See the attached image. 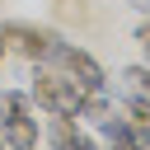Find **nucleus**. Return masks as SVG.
<instances>
[{"label": "nucleus", "instance_id": "2", "mask_svg": "<svg viewBox=\"0 0 150 150\" xmlns=\"http://www.w3.org/2000/svg\"><path fill=\"white\" fill-rule=\"evenodd\" d=\"M52 66H61L84 94H98L103 89V66L84 52V47H70V42H56V52H52Z\"/></svg>", "mask_w": 150, "mask_h": 150}, {"label": "nucleus", "instance_id": "5", "mask_svg": "<svg viewBox=\"0 0 150 150\" xmlns=\"http://www.w3.org/2000/svg\"><path fill=\"white\" fill-rule=\"evenodd\" d=\"M127 122H131L136 131H150V98H145V94L127 98Z\"/></svg>", "mask_w": 150, "mask_h": 150}, {"label": "nucleus", "instance_id": "7", "mask_svg": "<svg viewBox=\"0 0 150 150\" xmlns=\"http://www.w3.org/2000/svg\"><path fill=\"white\" fill-rule=\"evenodd\" d=\"M61 150H98V145H94V141H89L84 131H75V136H70V141H66Z\"/></svg>", "mask_w": 150, "mask_h": 150}, {"label": "nucleus", "instance_id": "6", "mask_svg": "<svg viewBox=\"0 0 150 150\" xmlns=\"http://www.w3.org/2000/svg\"><path fill=\"white\" fill-rule=\"evenodd\" d=\"M127 80H131V84L150 98V66H131V70H127Z\"/></svg>", "mask_w": 150, "mask_h": 150}, {"label": "nucleus", "instance_id": "3", "mask_svg": "<svg viewBox=\"0 0 150 150\" xmlns=\"http://www.w3.org/2000/svg\"><path fill=\"white\" fill-rule=\"evenodd\" d=\"M0 42L5 47H14V52H23L28 61H52V52H56V33H47V28H33V23H0Z\"/></svg>", "mask_w": 150, "mask_h": 150}, {"label": "nucleus", "instance_id": "1", "mask_svg": "<svg viewBox=\"0 0 150 150\" xmlns=\"http://www.w3.org/2000/svg\"><path fill=\"white\" fill-rule=\"evenodd\" d=\"M28 98H38V108L61 112V117H80V108H84V89H80L66 70H52V66H42V70H38V80H33V94H28Z\"/></svg>", "mask_w": 150, "mask_h": 150}, {"label": "nucleus", "instance_id": "8", "mask_svg": "<svg viewBox=\"0 0 150 150\" xmlns=\"http://www.w3.org/2000/svg\"><path fill=\"white\" fill-rule=\"evenodd\" d=\"M136 42H141V47L150 52V23H141V33H136Z\"/></svg>", "mask_w": 150, "mask_h": 150}, {"label": "nucleus", "instance_id": "9", "mask_svg": "<svg viewBox=\"0 0 150 150\" xmlns=\"http://www.w3.org/2000/svg\"><path fill=\"white\" fill-rule=\"evenodd\" d=\"M103 150H136V145H117V141H108V145H103Z\"/></svg>", "mask_w": 150, "mask_h": 150}, {"label": "nucleus", "instance_id": "10", "mask_svg": "<svg viewBox=\"0 0 150 150\" xmlns=\"http://www.w3.org/2000/svg\"><path fill=\"white\" fill-rule=\"evenodd\" d=\"M0 56H5V42H0Z\"/></svg>", "mask_w": 150, "mask_h": 150}, {"label": "nucleus", "instance_id": "4", "mask_svg": "<svg viewBox=\"0 0 150 150\" xmlns=\"http://www.w3.org/2000/svg\"><path fill=\"white\" fill-rule=\"evenodd\" d=\"M0 136L9 150H38V117L33 112H9L0 122Z\"/></svg>", "mask_w": 150, "mask_h": 150}]
</instances>
